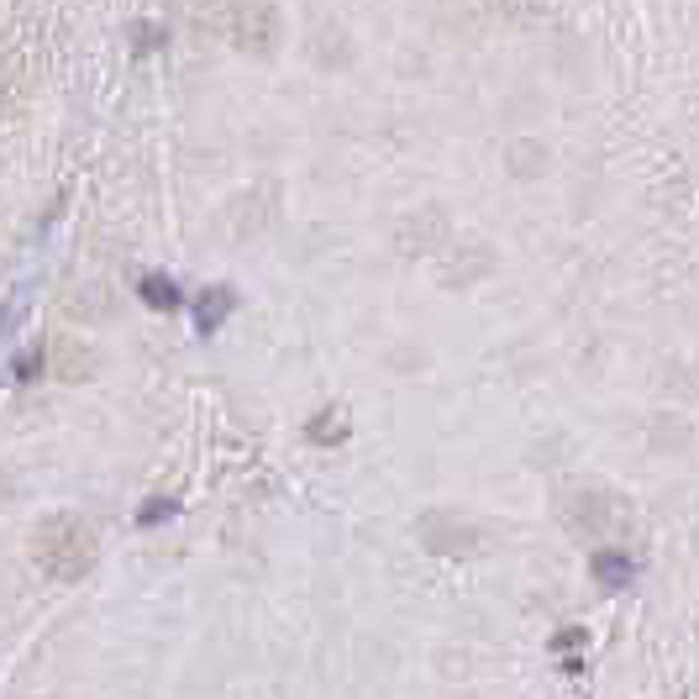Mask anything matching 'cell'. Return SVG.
<instances>
[{
	"mask_svg": "<svg viewBox=\"0 0 699 699\" xmlns=\"http://www.w3.org/2000/svg\"><path fill=\"white\" fill-rule=\"evenodd\" d=\"M37 563L48 568L53 578H79L95 563V537L85 520L59 516L37 531Z\"/></svg>",
	"mask_w": 699,
	"mask_h": 699,
	"instance_id": "obj_1",
	"label": "cell"
},
{
	"mask_svg": "<svg viewBox=\"0 0 699 699\" xmlns=\"http://www.w3.org/2000/svg\"><path fill=\"white\" fill-rule=\"evenodd\" d=\"M137 301L148 305V310H180L184 284L169 274H158V269H148V274H137Z\"/></svg>",
	"mask_w": 699,
	"mask_h": 699,
	"instance_id": "obj_2",
	"label": "cell"
},
{
	"mask_svg": "<svg viewBox=\"0 0 699 699\" xmlns=\"http://www.w3.org/2000/svg\"><path fill=\"white\" fill-rule=\"evenodd\" d=\"M226 316H232V290H206V295L195 301V332L211 336Z\"/></svg>",
	"mask_w": 699,
	"mask_h": 699,
	"instance_id": "obj_3",
	"label": "cell"
},
{
	"mask_svg": "<svg viewBox=\"0 0 699 699\" xmlns=\"http://www.w3.org/2000/svg\"><path fill=\"white\" fill-rule=\"evenodd\" d=\"M169 516H180V500H152V505L137 511V526H163Z\"/></svg>",
	"mask_w": 699,
	"mask_h": 699,
	"instance_id": "obj_4",
	"label": "cell"
},
{
	"mask_svg": "<svg viewBox=\"0 0 699 699\" xmlns=\"http://www.w3.org/2000/svg\"><path fill=\"white\" fill-rule=\"evenodd\" d=\"M11 373H16L22 384H32V379H42V347H32V353H22V358L11 364Z\"/></svg>",
	"mask_w": 699,
	"mask_h": 699,
	"instance_id": "obj_5",
	"label": "cell"
},
{
	"mask_svg": "<svg viewBox=\"0 0 699 699\" xmlns=\"http://www.w3.org/2000/svg\"><path fill=\"white\" fill-rule=\"evenodd\" d=\"M137 48H143V53H152V48H163V27H143V37H137Z\"/></svg>",
	"mask_w": 699,
	"mask_h": 699,
	"instance_id": "obj_6",
	"label": "cell"
}]
</instances>
